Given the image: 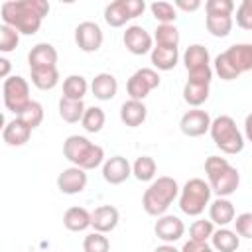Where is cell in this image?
Returning a JSON list of instances; mask_svg holds the SVG:
<instances>
[{
  "instance_id": "6da1fadb",
  "label": "cell",
  "mask_w": 252,
  "mask_h": 252,
  "mask_svg": "<svg viewBox=\"0 0 252 252\" xmlns=\"http://www.w3.org/2000/svg\"><path fill=\"white\" fill-rule=\"evenodd\" d=\"M2 22L24 35H33L41 28L43 18L49 14V4L45 0H16L4 2L0 6Z\"/></svg>"
},
{
  "instance_id": "7a4b0ae2",
  "label": "cell",
  "mask_w": 252,
  "mask_h": 252,
  "mask_svg": "<svg viewBox=\"0 0 252 252\" xmlns=\"http://www.w3.org/2000/svg\"><path fill=\"white\" fill-rule=\"evenodd\" d=\"M205 173H207L211 191L217 197H230L232 193H236L240 185V173L234 165L228 163L226 158L209 156L205 159Z\"/></svg>"
},
{
  "instance_id": "3957f363",
  "label": "cell",
  "mask_w": 252,
  "mask_h": 252,
  "mask_svg": "<svg viewBox=\"0 0 252 252\" xmlns=\"http://www.w3.org/2000/svg\"><path fill=\"white\" fill-rule=\"evenodd\" d=\"M179 185L173 177L161 175L158 179H154L150 183V187L144 191L142 197V207L148 215L152 217H161L167 213V209L171 207V203L179 197Z\"/></svg>"
},
{
  "instance_id": "277c9868",
  "label": "cell",
  "mask_w": 252,
  "mask_h": 252,
  "mask_svg": "<svg viewBox=\"0 0 252 252\" xmlns=\"http://www.w3.org/2000/svg\"><path fill=\"white\" fill-rule=\"evenodd\" d=\"M63 156L85 171L96 169L100 163H104V150L79 134H73L63 142Z\"/></svg>"
},
{
  "instance_id": "5b68a950",
  "label": "cell",
  "mask_w": 252,
  "mask_h": 252,
  "mask_svg": "<svg viewBox=\"0 0 252 252\" xmlns=\"http://www.w3.org/2000/svg\"><path fill=\"white\" fill-rule=\"evenodd\" d=\"M211 138L215 142V146L228 154V156H234V154H240L244 150V136L242 132L236 128V122L232 116L228 114H220L217 116L213 122H211Z\"/></svg>"
},
{
  "instance_id": "8992f818",
  "label": "cell",
  "mask_w": 252,
  "mask_h": 252,
  "mask_svg": "<svg viewBox=\"0 0 252 252\" xmlns=\"http://www.w3.org/2000/svg\"><path fill=\"white\" fill-rule=\"evenodd\" d=\"M211 185L201 179H189L179 191V209L189 217H199L207 205H211Z\"/></svg>"
},
{
  "instance_id": "52a82bcc",
  "label": "cell",
  "mask_w": 252,
  "mask_h": 252,
  "mask_svg": "<svg viewBox=\"0 0 252 252\" xmlns=\"http://www.w3.org/2000/svg\"><path fill=\"white\" fill-rule=\"evenodd\" d=\"M2 94H4L6 110L14 112L16 116L32 102V98H30V83L20 75H10L8 79H4Z\"/></svg>"
},
{
  "instance_id": "ba28073f",
  "label": "cell",
  "mask_w": 252,
  "mask_h": 252,
  "mask_svg": "<svg viewBox=\"0 0 252 252\" xmlns=\"http://www.w3.org/2000/svg\"><path fill=\"white\" fill-rule=\"evenodd\" d=\"M146 10L144 0H116L104 8V22L110 28H120L126 22L142 16Z\"/></svg>"
},
{
  "instance_id": "9c48e42d",
  "label": "cell",
  "mask_w": 252,
  "mask_h": 252,
  "mask_svg": "<svg viewBox=\"0 0 252 252\" xmlns=\"http://www.w3.org/2000/svg\"><path fill=\"white\" fill-rule=\"evenodd\" d=\"M159 75L156 69H150V67H142L138 69L136 73L130 75L128 83H126V91L130 94L132 100H144L154 89L159 87Z\"/></svg>"
},
{
  "instance_id": "30bf717a",
  "label": "cell",
  "mask_w": 252,
  "mask_h": 252,
  "mask_svg": "<svg viewBox=\"0 0 252 252\" xmlns=\"http://www.w3.org/2000/svg\"><path fill=\"white\" fill-rule=\"evenodd\" d=\"M102 30L96 22H81L75 28V43L85 53H94L102 45Z\"/></svg>"
},
{
  "instance_id": "8fae6325",
  "label": "cell",
  "mask_w": 252,
  "mask_h": 252,
  "mask_svg": "<svg viewBox=\"0 0 252 252\" xmlns=\"http://www.w3.org/2000/svg\"><path fill=\"white\" fill-rule=\"evenodd\" d=\"M211 116L207 110H201V108H193V110H187L181 120H179V128L185 136L189 138H199L203 136L205 132L211 130Z\"/></svg>"
},
{
  "instance_id": "7c38bea8",
  "label": "cell",
  "mask_w": 252,
  "mask_h": 252,
  "mask_svg": "<svg viewBox=\"0 0 252 252\" xmlns=\"http://www.w3.org/2000/svg\"><path fill=\"white\" fill-rule=\"evenodd\" d=\"M122 41L132 55H146L154 49V37L142 26H128L122 35Z\"/></svg>"
},
{
  "instance_id": "4fadbf2b",
  "label": "cell",
  "mask_w": 252,
  "mask_h": 252,
  "mask_svg": "<svg viewBox=\"0 0 252 252\" xmlns=\"http://www.w3.org/2000/svg\"><path fill=\"white\" fill-rule=\"evenodd\" d=\"M154 232L159 240H163V244H173L185 234V224L179 217L165 213V215L158 217V220L154 224Z\"/></svg>"
},
{
  "instance_id": "5bb4252c",
  "label": "cell",
  "mask_w": 252,
  "mask_h": 252,
  "mask_svg": "<svg viewBox=\"0 0 252 252\" xmlns=\"http://www.w3.org/2000/svg\"><path fill=\"white\" fill-rule=\"evenodd\" d=\"M87 181H89L87 171L77 165H71V167H65L57 175V189L65 195H77V193L85 191Z\"/></svg>"
},
{
  "instance_id": "9a60e30c",
  "label": "cell",
  "mask_w": 252,
  "mask_h": 252,
  "mask_svg": "<svg viewBox=\"0 0 252 252\" xmlns=\"http://www.w3.org/2000/svg\"><path fill=\"white\" fill-rule=\"evenodd\" d=\"M132 175V165L124 156H112L102 163V177L110 185H120Z\"/></svg>"
},
{
  "instance_id": "2e32d148",
  "label": "cell",
  "mask_w": 252,
  "mask_h": 252,
  "mask_svg": "<svg viewBox=\"0 0 252 252\" xmlns=\"http://www.w3.org/2000/svg\"><path fill=\"white\" fill-rule=\"evenodd\" d=\"M120 220V213L116 207L112 205H100L91 213V226L94 228V232H112L118 226Z\"/></svg>"
},
{
  "instance_id": "e0dca14e",
  "label": "cell",
  "mask_w": 252,
  "mask_h": 252,
  "mask_svg": "<svg viewBox=\"0 0 252 252\" xmlns=\"http://www.w3.org/2000/svg\"><path fill=\"white\" fill-rule=\"evenodd\" d=\"M222 55L228 59L238 75L252 71V43H234L226 51H222Z\"/></svg>"
},
{
  "instance_id": "ac0fdd59",
  "label": "cell",
  "mask_w": 252,
  "mask_h": 252,
  "mask_svg": "<svg viewBox=\"0 0 252 252\" xmlns=\"http://www.w3.org/2000/svg\"><path fill=\"white\" fill-rule=\"evenodd\" d=\"M30 69H53L57 67V49L51 43H37L28 53Z\"/></svg>"
},
{
  "instance_id": "d6986e66",
  "label": "cell",
  "mask_w": 252,
  "mask_h": 252,
  "mask_svg": "<svg viewBox=\"0 0 252 252\" xmlns=\"http://www.w3.org/2000/svg\"><path fill=\"white\" fill-rule=\"evenodd\" d=\"M183 63H185V69H187V75L189 73H195V71H203V69H209L211 65V57H209V49L201 43H193L185 49L183 53Z\"/></svg>"
},
{
  "instance_id": "ffe728a7",
  "label": "cell",
  "mask_w": 252,
  "mask_h": 252,
  "mask_svg": "<svg viewBox=\"0 0 252 252\" xmlns=\"http://www.w3.org/2000/svg\"><path fill=\"white\" fill-rule=\"evenodd\" d=\"M146 116H148V108L142 100H132L130 98L120 106V120H122V124L130 126V128L142 126Z\"/></svg>"
},
{
  "instance_id": "44dd1931",
  "label": "cell",
  "mask_w": 252,
  "mask_h": 252,
  "mask_svg": "<svg viewBox=\"0 0 252 252\" xmlns=\"http://www.w3.org/2000/svg\"><path fill=\"white\" fill-rule=\"evenodd\" d=\"M32 136V128L26 126L20 118H14L10 122H6L4 130H2V140L8 144V146H24Z\"/></svg>"
},
{
  "instance_id": "7402d4cb",
  "label": "cell",
  "mask_w": 252,
  "mask_h": 252,
  "mask_svg": "<svg viewBox=\"0 0 252 252\" xmlns=\"http://www.w3.org/2000/svg\"><path fill=\"white\" fill-rule=\"evenodd\" d=\"M234 215H236L234 205L226 197H217L209 205V219L219 226H226V224L234 222Z\"/></svg>"
},
{
  "instance_id": "603a6c76",
  "label": "cell",
  "mask_w": 252,
  "mask_h": 252,
  "mask_svg": "<svg viewBox=\"0 0 252 252\" xmlns=\"http://www.w3.org/2000/svg\"><path fill=\"white\" fill-rule=\"evenodd\" d=\"M91 91H93L94 98H98V100H110V98L116 96L118 81L110 73H98L93 79V83H91Z\"/></svg>"
},
{
  "instance_id": "cb8c5ba5",
  "label": "cell",
  "mask_w": 252,
  "mask_h": 252,
  "mask_svg": "<svg viewBox=\"0 0 252 252\" xmlns=\"http://www.w3.org/2000/svg\"><path fill=\"white\" fill-rule=\"evenodd\" d=\"M211 244L215 252H236L240 246V236L236 234V230H230L226 226H220L219 230L213 232L211 236Z\"/></svg>"
},
{
  "instance_id": "d4e9b609",
  "label": "cell",
  "mask_w": 252,
  "mask_h": 252,
  "mask_svg": "<svg viewBox=\"0 0 252 252\" xmlns=\"http://www.w3.org/2000/svg\"><path fill=\"white\" fill-rule=\"evenodd\" d=\"M63 226L71 232H83L91 226V213L85 207H69L63 215Z\"/></svg>"
},
{
  "instance_id": "484cf974",
  "label": "cell",
  "mask_w": 252,
  "mask_h": 252,
  "mask_svg": "<svg viewBox=\"0 0 252 252\" xmlns=\"http://www.w3.org/2000/svg\"><path fill=\"white\" fill-rule=\"evenodd\" d=\"M152 65L158 71H171L179 61V49L177 47H161L156 45L152 49Z\"/></svg>"
},
{
  "instance_id": "4316f807",
  "label": "cell",
  "mask_w": 252,
  "mask_h": 252,
  "mask_svg": "<svg viewBox=\"0 0 252 252\" xmlns=\"http://www.w3.org/2000/svg\"><path fill=\"white\" fill-rule=\"evenodd\" d=\"M85 110H87V106L83 100H71L65 96L59 98V116L69 124L81 122L85 116Z\"/></svg>"
},
{
  "instance_id": "83f0119b",
  "label": "cell",
  "mask_w": 252,
  "mask_h": 252,
  "mask_svg": "<svg viewBox=\"0 0 252 252\" xmlns=\"http://www.w3.org/2000/svg\"><path fill=\"white\" fill-rule=\"evenodd\" d=\"M30 77H32L33 87H37L39 91H51L59 83L57 67H53V69H30Z\"/></svg>"
},
{
  "instance_id": "f1b7e54d",
  "label": "cell",
  "mask_w": 252,
  "mask_h": 252,
  "mask_svg": "<svg viewBox=\"0 0 252 252\" xmlns=\"http://www.w3.org/2000/svg\"><path fill=\"white\" fill-rule=\"evenodd\" d=\"M89 91V83L83 75H69L63 81V96L71 100H83Z\"/></svg>"
},
{
  "instance_id": "f546056e",
  "label": "cell",
  "mask_w": 252,
  "mask_h": 252,
  "mask_svg": "<svg viewBox=\"0 0 252 252\" xmlns=\"http://www.w3.org/2000/svg\"><path fill=\"white\" fill-rule=\"evenodd\" d=\"M207 98H209V85L191 83V81L185 83V87H183V100H185L189 106L199 108Z\"/></svg>"
},
{
  "instance_id": "4dcf8cb0",
  "label": "cell",
  "mask_w": 252,
  "mask_h": 252,
  "mask_svg": "<svg viewBox=\"0 0 252 252\" xmlns=\"http://www.w3.org/2000/svg\"><path fill=\"white\" fill-rule=\"evenodd\" d=\"M156 171H158V165H156V159L152 156H140L132 163V175L138 181H154Z\"/></svg>"
},
{
  "instance_id": "1f68e13d",
  "label": "cell",
  "mask_w": 252,
  "mask_h": 252,
  "mask_svg": "<svg viewBox=\"0 0 252 252\" xmlns=\"http://www.w3.org/2000/svg\"><path fill=\"white\" fill-rule=\"evenodd\" d=\"M232 16H207L205 18V26L207 32L215 37H226L232 32Z\"/></svg>"
},
{
  "instance_id": "d6a6232c",
  "label": "cell",
  "mask_w": 252,
  "mask_h": 252,
  "mask_svg": "<svg viewBox=\"0 0 252 252\" xmlns=\"http://www.w3.org/2000/svg\"><path fill=\"white\" fill-rule=\"evenodd\" d=\"M156 45L161 47H177L179 45V30L173 24H159L154 32Z\"/></svg>"
},
{
  "instance_id": "836d02e7",
  "label": "cell",
  "mask_w": 252,
  "mask_h": 252,
  "mask_svg": "<svg viewBox=\"0 0 252 252\" xmlns=\"http://www.w3.org/2000/svg\"><path fill=\"white\" fill-rule=\"evenodd\" d=\"M104 122H106V114H104V110H102L100 106H89V108L85 110L83 120H81L83 128H85L87 132H91V134L100 132L102 126H104Z\"/></svg>"
},
{
  "instance_id": "e575fe53",
  "label": "cell",
  "mask_w": 252,
  "mask_h": 252,
  "mask_svg": "<svg viewBox=\"0 0 252 252\" xmlns=\"http://www.w3.org/2000/svg\"><path fill=\"white\" fill-rule=\"evenodd\" d=\"M150 12H152V16H154L159 24H173L175 18H177L175 6L169 4V2H163V0L152 2V4H150Z\"/></svg>"
},
{
  "instance_id": "d590c367",
  "label": "cell",
  "mask_w": 252,
  "mask_h": 252,
  "mask_svg": "<svg viewBox=\"0 0 252 252\" xmlns=\"http://www.w3.org/2000/svg\"><path fill=\"white\" fill-rule=\"evenodd\" d=\"M16 118H20L26 126H30V128L33 130V128H37V126L41 124V120H43V106H41L37 100H32Z\"/></svg>"
},
{
  "instance_id": "8d00e7d4",
  "label": "cell",
  "mask_w": 252,
  "mask_h": 252,
  "mask_svg": "<svg viewBox=\"0 0 252 252\" xmlns=\"http://www.w3.org/2000/svg\"><path fill=\"white\" fill-rule=\"evenodd\" d=\"M215 232V222L209 219H199L189 226V240L195 242H207Z\"/></svg>"
},
{
  "instance_id": "74e56055",
  "label": "cell",
  "mask_w": 252,
  "mask_h": 252,
  "mask_svg": "<svg viewBox=\"0 0 252 252\" xmlns=\"http://www.w3.org/2000/svg\"><path fill=\"white\" fill-rule=\"evenodd\" d=\"M83 252H110V240L102 232H91L83 240Z\"/></svg>"
},
{
  "instance_id": "f35d334b",
  "label": "cell",
  "mask_w": 252,
  "mask_h": 252,
  "mask_svg": "<svg viewBox=\"0 0 252 252\" xmlns=\"http://www.w3.org/2000/svg\"><path fill=\"white\" fill-rule=\"evenodd\" d=\"M18 43H20V32L10 28V26H6V24H2L0 26V51L2 53H10V51H14L18 47Z\"/></svg>"
},
{
  "instance_id": "ab89813d",
  "label": "cell",
  "mask_w": 252,
  "mask_h": 252,
  "mask_svg": "<svg viewBox=\"0 0 252 252\" xmlns=\"http://www.w3.org/2000/svg\"><path fill=\"white\" fill-rule=\"evenodd\" d=\"M205 12L207 16H232L234 2L232 0H207Z\"/></svg>"
},
{
  "instance_id": "60d3db41",
  "label": "cell",
  "mask_w": 252,
  "mask_h": 252,
  "mask_svg": "<svg viewBox=\"0 0 252 252\" xmlns=\"http://www.w3.org/2000/svg\"><path fill=\"white\" fill-rule=\"evenodd\" d=\"M215 71H217V75H219L220 79H224V81H234V79H238V77H240L222 53H219V55L215 57Z\"/></svg>"
},
{
  "instance_id": "b9f144b4",
  "label": "cell",
  "mask_w": 252,
  "mask_h": 252,
  "mask_svg": "<svg viewBox=\"0 0 252 252\" xmlns=\"http://www.w3.org/2000/svg\"><path fill=\"white\" fill-rule=\"evenodd\" d=\"M236 26L242 30H252V0H242L236 8Z\"/></svg>"
},
{
  "instance_id": "7bdbcfd3",
  "label": "cell",
  "mask_w": 252,
  "mask_h": 252,
  "mask_svg": "<svg viewBox=\"0 0 252 252\" xmlns=\"http://www.w3.org/2000/svg\"><path fill=\"white\" fill-rule=\"evenodd\" d=\"M234 230L238 236L252 240V213H240L234 219Z\"/></svg>"
},
{
  "instance_id": "ee69618b",
  "label": "cell",
  "mask_w": 252,
  "mask_h": 252,
  "mask_svg": "<svg viewBox=\"0 0 252 252\" xmlns=\"http://www.w3.org/2000/svg\"><path fill=\"white\" fill-rule=\"evenodd\" d=\"M181 252H215L213 246H209L207 242H195V240H187L181 248Z\"/></svg>"
},
{
  "instance_id": "f6af8a7d",
  "label": "cell",
  "mask_w": 252,
  "mask_h": 252,
  "mask_svg": "<svg viewBox=\"0 0 252 252\" xmlns=\"http://www.w3.org/2000/svg\"><path fill=\"white\" fill-rule=\"evenodd\" d=\"M173 6H175V8H179V10H185V12H195V10H199V8H201V2H199V0H191V2L177 0Z\"/></svg>"
},
{
  "instance_id": "bcb514c9",
  "label": "cell",
  "mask_w": 252,
  "mask_h": 252,
  "mask_svg": "<svg viewBox=\"0 0 252 252\" xmlns=\"http://www.w3.org/2000/svg\"><path fill=\"white\" fill-rule=\"evenodd\" d=\"M244 138L248 142H252V112L244 118Z\"/></svg>"
},
{
  "instance_id": "7dc6e473",
  "label": "cell",
  "mask_w": 252,
  "mask_h": 252,
  "mask_svg": "<svg viewBox=\"0 0 252 252\" xmlns=\"http://www.w3.org/2000/svg\"><path fill=\"white\" fill-rule=\"evenodd\" d=\"M0 77L8 79L10 77V61L6 57H0Z\"/></svg>"
},
{
  "instance_id": "c3c4849f",
  "label": "cell",
  "mask_w": 252,
  "mask_h": 252,
  "mask_svg": "<svg viewBox=\"0 0 252 252\" xmlns=\"http://www.w3.org/2000/svg\"><path fill=\"white\" fill-rule=\"evenodd\" d=\"M154 252H181V250H177L173 244H161V246H158Z\"/></svg>"
}]
</instances>
